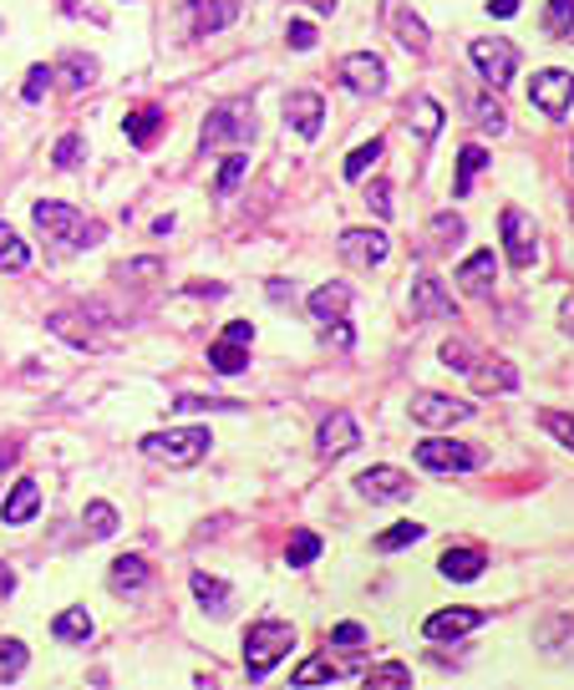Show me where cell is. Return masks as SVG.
Wrapping results in <instances>:
<instances>
[{
    "instance_id": "cell-31",
    "label": "cell",
    "mask_w": 574,
    "mask_h": 690,
    "mask_svg": "<svg viewBox=\"0 0 574 690\" xmlns=\"http://www.w3.org/2000/svg\"><path fill=\"white\" fill-rule=\"evenodd\" d=\"M478 168H488V147L467 143L463 153H457V178H453V193H457V199H467V193H473V172H478Z\"/></svg>"
},
{
    "instance_id": "cell-33",
    "label": "cell",
    "mask_w": 574,
    "mask_h": 690,
    "mask_svg": "<svg viewBox=\"0 0 574 690\" xmlns=\"http://www.w3.org/2000/svg\"><path fill=\"white\" fill-rule=\"evenodd\" d=\"M412 133L422 137V143H432V137L442 133V102L438 97H417L412 102Z\"/></svg>"
},
{
    "instance_id": "cell-16",
    "label": "cell",
    "mask_w": 574,
    "mask_h": 690,
    "mask_svg": "<svg viewBox=\"0 0 574 690\" xmlns=\"http://www.w3.org/2000/svg\"><path fill=\"white\" fill-rule=\"evenodd\" d=\"M467 376H473V386H478V391H488V397H508V391H519V371H514V366H508L504 356H473L467 360Z\"/></svg>"
},
{
    "instance_id": "cell-37",
    "label": "cell",
    "mask_w": 574,
    "mask_h": 690,
    "mask_svg": "<svg viewBox=\"0 0 574 690\" xmlns=\"http://www.w3.org/2000/svg\"><path fill=\"white\" fill-rule=\"evenodd\" d=\"M321 558V538L310 528H300V533H290V544H285V564L290 569H306V564H316Z\"/></svg>"
},
{
    "instance_id": "cell-11",
    "label": "cell",
    "mask_w": 574,
    "mask_h": 690,
    "mask_svg": "<svg viewBox=\"0 0 574 690\" xmlns=\"http://www.w3.org/2000/svg\"><path fill=\"white\" fill-rule=\"evenodd\" d=\"M335 249H341V259H346V265L372 269V265H382V259L391 254V240L382 234V229H341Z\"/></svg>"
},
{
    "instance_id": "cell-43",
    "label": "cell",
    "mask_w": 574,
    "mask_h": 690,
    "mask_svg": "<svg viewBox=\"0 0 574 690\" xmlns=\"http://www.w3.org/2000/svg\"><path fill=\"white\" fill-rule=\"evenodd\" d=\"M544 31L549 36H574V0H549L544 5Z\"/></svg>"
},
{
    "instance_id": "cell-22",
    "label": "cell",
    "mask_w": 574,
    "mask_h": 690,
    "mask_svg": "<svg viewBox=\"0 0 574 690\" xmlns=\"http://www.w3.org/2000/svg\"><path fill=\"white\" fill-rule=\"evenodd\" d=\"M310 320L316 325H335V320H346L351 315V285L346 279H331V285H321V290L306 300Z\"/></svg>"
},
{
    "instance_id": "cell-46",
    "label": "cell",
    "mask_w": 574,
    "mask_h": 690,
    "mask_svg": "<svg viewBox=\"0 0 574 690\" xmlns=\"http://www.w3.org/2000/svg\"><path fill=\"white\" fill-rule=\"evenodd\" d=\"M52 81H56V71H52V67H31V77H26V92H21V97H26V102H41V97H46V87H52Z\"/></svg>"
},
{
    "instance_id": "cell-1",
    "label": "cell",
    "mask_w": 574,
    "mask_h": 690,
    "mask_svg": "<svg viewBox=\"0 0 574 690\" xmlns=\"http://www.w3.org/2000/svg\"><path fill=\"white\" fill-rule=\"evenodd\" d=\"M36 229H41V240H46V254H56V259L108 240V229L92 224V219L81 209H71V203H36Z\"/></svg>"
},
{
    "instance_id": "cell-6",
    "label": "cell",
    "mask_w": 574,
    "mask_h": 690,
    "mask_svg": "<svg viewBox=\"0 0 574 690\" xmlns=\"http://www.w3.org/2000/svg\"><path fill=\"white\" fill-rule=\"evenodd\" d=\"M46 331H52L56 341L77 345V350H108V335L97 331V320L87 315V305H67V310H52V315H46Z\"/></svg>"
},
{
    "instance_id": "cell-45",
    "label": "cell",
    "mask_w": 574,
    "mask_h": 690,
    "mask_svg": "<svg viewBox=\"0 0 574 690\" xmlns=\"http://www.w3.org/2000/svg\"><path fill=\"white\" fill-rule=\"evenodd\" d=\"M539 422H544V432H549V437H554V442H564V447L574 452V416H570V412H544Z\"/></svg>"
},
{
    "instance_id": "cell-50",
    "label": "cell",
    "mask_w": 574,
    "mask_h": 690,
    "mask_svg": "<svg viewBox=\"0 0 574 690\" xmlns=\"http://www.w3.org/2000/svg\"><path fill=\"white\" fill-rule=\"evenodd\" d=\"M325 345H335V350H351V345H356V331H351L346 320H335V325H325Z\"/></svg>"
},
{
    "instance_id": "cell-38",
    "label": "cell",
    "mask_w": 574,
    "mask_h": 690,
    "mask_svg": "<svg viewBox=\"0 0 574 690\" xmlns=\"http://www.w3.org/2000/svg\"><path fill=\"white\" fill-rule=\"evenodd\" d=\"M56 77H62L67 92H81V87H92V81H97V62H92V56H67Z\"/></svg>"
},
{
    "instance_id": "cell-55",
    "label": "cell",
    "mask_w": 574,
    "mask_h": 690,
    "mask_svg": "<svg viewBox=\"0 0 574 690\" xmlns=\"http://www.w3.org/2000/svg\"><path fill=\"white\" fill-rule=\"evenodd\" d=\"M310 5H316V11H335V0H310Z\"/></svg>"
},
{
    "instance_id": "cell-13",
    "label": "cell",
    "mask_w": 574,
    "mask_h": 690,
    "mask_svg": "<svg viewBox=\"0 0 574 690\" xmlns=\"http://www.w3.org/2000/svg\"><path fill=\"white\" fill-rule=\"evenodd\" d=\"M382 15H387V26H391V36L407 46V52H417V56H428V46H432V31H428V21L407 5V0H382Z\"/></svg>"
},
{
    "instance_id": "cell-42",
    "label": "cell",
    "mask_w": 574,
    "mask_h": 690,
    "mask_svg": "<svg viewBox=\"0 0 574 690\" xmlns=\"http://www.w3.org/2000/svg\"><path fill=\"white\" fill-rule=\"evenodd\" d=\"M174 412H244V401H229V397H194V391H184V397H174Z\"/></svg>"
},
{
    "instance_id": "cell-34",
    "label": "cell",
    "mask_w": 574,
    "mask_h": 690,
    "mask_svg": "<svg viewBox=\"0 0 574 690\" xmlns=\"http://www.w3.org/2000/svg\"><path fill=\"white\" fill-rule=\"evenodd\" d=\"M81 533H87V538H112V533H118V508L102 503V498L87 503V513H81Z\"/></svg>"
},
{
    "instance_id": "cell-3",
    "label": "cell",
    "mask_w": 574,
    "mask_h": 690,
    "mask_svg": "<svg viewBox=\"0 0 574 690\" xmlns=\"http://www.w3.org/2000/svg\"><path fill=\"white\" fill-rule=\"evenodd\" d=\"M209 452V426H168V432H147L143 457L168 467H194Z\"/></svg>"
},
{
    "instance_id": "cell-35",
    "label": "cell",
    "mask_w": 574,
    "mask_h": 690,
    "mask_svg": "<svg viewBox=\"0 0 574 690\" xmlns=\"http://www.w3.org/2000/svg\"><path fill=\"white\" fill-rule=\"evenodd\" d=\"M422 533H428V528H422V523H412V518H407V523H391L387 533H376V538H372V548H376V554H397V548L417 544Z\"/></svg>"
},
{
    "instance_id": "cell-36",
    "label": "cell",
    "mask_w": 574,
    "mask_h": 690,
    "mask_svg": "<svg viewBox=\"0 0 574 690\" xmlns=\"http://www.w3.org/2000/svg\"><path fill=\"white\" fill-rule=\"evenodd\" d=\"M26 665H31L26 639H0V686L21 680V670H26Z\"/></svg>"
},
{
    "instance_id": "cell-21",
    "label": "cell",
    "mask_w": 574,
    "mask_h": 690,
    "mask_svg": "<svg viewBox=\"0 0 574 690\" xmlns=\"http://www.w3.org/2000/svg\"><path fill=\"white\" fill-rule=\"evenodd\" d=\"M321 118H325L321 92H295L290 102H285V122L295 127L300 143H316V137H321Z\"/></svg>"
},
{
    "instance_id": "cell-49",
    "label": "cell",
    "mask_w": 574,
    "mask_h": 690,
    "mask_svg": "<svg viewBox=\"0 0 574 690\" xmlns=\"http://www.w3.org/2000/svg\"><path fill=\"white\" fill-rule=\"evenodd\" d=\"M71 163H81V137L67 133L62 143H56V168H71Z\"/></svg>"
},
{
    "instance_id": "cell-17",
    "label": "cell",
    "mask_w": 574,
    "mask_h": 690,
    "mask_svg": "<svg viewBox=\"0 0 574 690\" xmlns=\"http://www.w3.org/2000/svg\"><path fill=\"white\" fill-rule=\"evenodd\" d=\"M412 315H417V320H453V315H457L453 294L442 290L438 275H417V279H412Z\"/></svg>"
},
{
    "instance_id": "cell-52",
    "label": "cell",
    "mask_w": 574,
    "mask_h": 690,
    "mask_svg": "<svg viewBox=\"0 0 574 690\" xmlns=\"http://www.w3.org/2000/svg\"><path fill=\"white\" fill-rule=\"evenodd\" d=\"M372 209H376V219H391V188L387 183H372Z\"/></svg>"
},
{
    "instance_id": "cell-48",
    "label": "cell",
    "mask_w": 574,
    "mask_h": 690,
    "mask_svg": "<svg viewBox=\"0 0 574 690\" xmlns=\"http://www.w3.org/2000/svg\"><path fill=\"white\" fill-rule=\"evenodd\" d=\"M331 639L335 645H346V650H356V645H366V630H361L356 620H346V624H335L331 630Z\"/></svg>"
},
{
    "instance_id": "cell-54",
    "label": "cell",
    "mask_w": 574,
    "mask_h": 690,
    "mask_svg": "<svg viewBox=\"0 0 574 690\" xmlns=\"http://www.w3.org/2000/svg\"><path fill=\"white\" fill-rule=\"evenodd\" d=\"M11 589H15V574L0 564V599H11Z\"/></svg>"
},
{
    "instance_id": "cell-2",
    "label": "cell",
    "mask_w": 574,
    "mask_h": 690,
    "mask_svg": "<svg viewBox=\"0 0 574 690\" xmlns=\"http://www.w3.org/2000/svg\"><path fill=\"white\" fill-rule=\"evenodd\" d=\"M290 650H295V630H290V624H280V620L250 624V635H244V670H250V680H265Z\"/></svg>"
},
{
    "instance_id": "cell-28",
    "label": "cell",
    "mask_w": 574,
    "mask_h": 690,
    "mask_svg": "<svg viewBox=\"0 0 574 690\" xmlns=\"http://www.w3.org/2000/svg\"><path fill=\"white\" fill-rule=\"evenodd\" d=\"M36 508H41L36 478H21L11 488V498H5V508H0V518H5V523H31V518H36Z\"/></svg>"
},
{
    "instance_id": "cell-41",
    "label": "cell",
    "mask_w": 574,
    "mask_h": 690,
    "mask_svg": "<svg viewBox=\"0 0 574 690\" xmlns=\"http://www.w3.org/2000/svg\"><path fill=\"white\" fill-rule=\"evenodd\" d=\"M361 686H366V690H407V686H412V670H407V665H397V660L376 665L372 676H361Z\"/></svg>"
},
{
    "instance_id": "cell-51",
    "label": "cell",
    "mask_w": 574,
    "mask_h": 690,
    "mask_svg": "<svg viewBox=\"0 0 574 690\" xmlns=\"http://www.w3.org/2000/svg\"><path fill=\"white\" fill-rule=\"evenodd\" d=\"M290 46L295 52H310L316 46V26L310 21H290Z\"/></svg>"
},
{
    "instance_id": "cell-19",
    "label": "cell",
    "mask_w": 574,
    "mask_h": 690,
    "mask_svg": "<svg viewBox=\"0 0 574 690\" xmlns=\"http://www.w3.org/2000/svg\"><path fill=\"white\" fill-rule=\"evenodd\" d=\"M356 492L361 498H372V503H397L412 492V478L401 472V467H372V472H361L356 478Z\"/></svg>"
},
{
    "instance_id": "cell-47",
    "label": "cell",
    "mask_w": 574,
    "mask_h": 690,
    "mask_svg": "<svg viewBox=\"0 0 574 690\" xmlns=\"http://www.w3.org/2000/svg\"><path fill=\"white\" fill-rule=\"evenodd\" d=\"M432 234H438L442 244H457L463 240V219H457V213H438V219H432Z\"/></svg>"
},
{
    "instance_id": "cell-8",
    "label": "cell",
    "mask_w": 574,
    "mask_h": 690,
    "mask_svg": "<svg viewBox=\"0 0 574 690\" xmlns=\"http://www.w3.org/2000/svg\"><path fill=\"white\" fill-rule=\"evenodd\" d=\"M250 345H254V325H250V320H229L224 335L209 345V366H214L219 376H240L244 366H250Z\"/></svg>"
},
{
    "instance_id": "cell-27",
    "label": "cell",
    "mask_w": 574,
    "mask_h": 690,
    "mask_svg": "<svg viewBox=\"0 0 574 690\" xmlns=\"http://www.w3.org/2000/svg\"><path fill=\"white\" fill-rule=\"evenodd\" d=\"M158 127H163V107L158 102H143L137 112H128V122H122V133H128V143L133 147H153Z\"/></svg>"
},
{
    "instance_id": "cell-25",
    "label": "cell",
    "mask_w": 574,
    "mask_h": 690,
    "mask_svg": "<svg viewBox=\"0 0 574 690\" xmlns=\"http://www.w3.org/2000/svg\"><path fill=\"white\" fill-rule=\"evenodd\" d=\"M467 112H473V122H478L488 137H504L508 133V112H504V102H498L494 87H488V92H478V97H467Z\"/></svg>"
},
{
    "instance_id": "cell-5",
    "label": "cell",
    "mask_w": 574,
    "mask_h": 690,
    "mask_svg": "<svg viewBox=\"0 0 574 690\" xmlns=\"http://www.w3.org/2000/svg\"><path fill=\"white\" fill-rule=\"evenodd\" d=\"M467 56H473L478 77L488 81L494 92H504L508 81H514V71H519V52H514V41H504V36H478L467 46Z\"/></svg>"
},
{
    "instance_id": "cell-24",
    "label": "cell",
    "mask_w": 574,
    "mask_h": 690,
    "mask_svg": "<svg viewBox=\"0 0 574 690\" xmlns=\"http://www.w3.org/2000/svg\"><path fill=\"white\" fill-rule=\"evenodd\" d=\"M442 579H457V585H467V579H478L483 569H488V554L483 548H448V554L438 558Z\"/></svg>"
},
{
    "instance_id": "cell-32",
    "label": "cell",
    "mask_w": 574,
    "mask_h": 690,
    "mask_svg": "<svg viewBox=\"0 0 574 690\" xmlns=\"http://www.w3.org/2000/svg\"><path fill=\"white\" fill-rule=\"evenodd\" d=\"M26 265H31L26 240H21L11 224H0V269H5V275H21Z\"/></svg>"
},
{
    "instance_id": "cell-15",
    "label": "cell",
    "mask_w": 574,
    "mask_h": 690,
    "mask_svg": "<svg viewBox=\"0 0 574 690\" xmlns=\"http://www.w3.org/2000/svg\"><path fill=\"white\" fill-rule=\"evenodd\" d=\"M316 447H321V457H346V452H356L361 447V426H356V416L351 412H331L321 422V432H316Z\"/></svg>"
},
{
    "instance_id": "cell-53",
    "label": "cell",
    "mask_w": 574,
    "mask_h": 690,
    "mask_svg": "<svg viewBox=\"0 0 574 690\" xmlns=\"http://www.w3.org/2000/svg\"><path fill=\"white\" fill-rule=\"evenodd\" d=\"M488 11H494V15H514V11H519V0H488Z\"/></svg>"
},
{
    "instance_id": "cell-23",
    "label": "cell",
    "mask_w": 574,
    "mask_h": 690,
    "mask_svg": "<svg viewBox=\"0 0 574 690\" xmlns=\"http://www.w3.org/2000/svg\"><path fill=\"white\" fill-rule=\"evenodd\" d=\"M457 285H463L473 300H494V249L467 254L463 265H457Z\"/></svg>"
},
{
    "instance_id": "cell-30",
    "label": "cell",
    "mask_w": 574,
    "mask_h": 690,
    "mask_svg": "<svg viewBox=\"0 0 574 690\" xmlns=\"http://www.w3.org/2000/svg\"><path fill=\"white\" fill-rule=\"evenodd\" d=\"M194 594H199V604L214 614V620H224L229 604H234V599H229V585H224V579H209V574H194Z\"/></svg>"
},
{
    "instance_id": "cell-9",
    "label": "cell",
    "mask_w": 574,
    "mask_h": 690,
    "mask_svg": "<svg viewBox=\"0 0 574 690\" xmlns=\"http://www.w3.org/2000/svg\"><path fill=\"white\" fill-rule=\"evenodd\" d=\"M498 234H504V254L514 269H529L539 254V234H534V219L523 209H504V219H498Z\"/></svg>"
},
{
    "instance_id": "cell-14",
    "label": "cell",
    "mask_w": 574,
    "mask_h": 690,
    "mask_svg": "<svg viewBox=\"0 0 574 690\" xmlns=\"http://www.w3.org/2000/svg\"><path fill=\"white\" fill-rule=\"evenodd\" d=\"M473 407L457 397H438V391H417L412 397V422L417 426H453V422H467Z\"/></svg>"
},
{
    "instance_id": "cell-18",
    "label": "cell",
    "mask_w": 574,
    "mask_h": 690,
    "mask_svg": "<svg viewBox=\"0 0 574 690\" xmlns=\"http://www.w3.org/2000/svg\"><path fill=\"white\" fill-rule=\"evenodd\" d=\"M478 624H483V610L457 604V610H438V614H432V620L422 624V635H428L432 645H448V639H467Z\"/></svg>"
},
{
    "instance_id": "cell-29",
    "label": "cell",
    "mask_w": 574,
    "mask_h": 690,
    "mask_svg": "<svg viewBox=\"0 0 574 690\" xmlns=\"http://www.w3.org/2000/svg\"><path fill=\"white\" fill-rule=\"evenodd\" d=\"M147 579H153V569H147V558H137V554H122V558H112V569H108V585L118 589V594H128V589H143Z\"/></svg>"
},
{
    "instance_id": "cell-40",
    "label": "cell",
    "mask_w": 574,
    "mask_h": 690,
    "mask_svg": "<svg viewBox=\"0 0 574 690\" xmlns=\"http://www.w3.org/2000/svg\"><path fill=\"white\" fill-rule=\"evenodd\" d=\"M335 680H341V670H335V665L325 660V655H316V660H306L300 670H295V676H290V686H300V690H306V686H335Z\"/></svg>"
},
{
    "instance_id": "cell-44",
    "label": "cell",
    "mask_w": 574,
    "mask_h": 690,
    "mask_svg": "<svg viewBox=\"0 0 574 690\" xmlns=\"http://www.w3.org/2000/svg\"><path fill=\"white\" fill-rule=\"evenodd\" d=\"M382 153H387V143H382V137H372V143H361L356 153H351V158H346V168H341V172H346L351 183H356V178H361L366 168H372V163H382Z\"/></svg>"
},
{
    "instance_id": "cell-7",
    "label": "cell",
    "mask_w": 574,
    "mask_h": 690,
    "mask_svg": "<svg viewBox=\"0 0 574 690\" xmlns=\"http://www.w3.org/2000/svg\"><path fill=\"white\" fill-rule=\"evenodd\" d=\"M529 102L544 112V118H570V107H574V71H560V67H549V71H534V81H529Z\"/></svg>"
},
{
    "instance_id": "cell-10",
    "label": "cell",
    "mask_w": 574,
    "mask_h": 690,
    "mask_svg": "<svg viewBox=\"0 0 574 690\" xmlns=\"http://www.w3.org/2000/svg\"><path fill=\"white\" fill-rule=\"evenodd\" d=\"M417 467H428V472H473V447H463V442L453 437H428V442H417Z\"/></svg>"
},
{
    "instance_id": "cell-20",
    "label": "cell",
    "mask_w": 574,
    "mask_h": 690,
    "mask_svg": "<svg viewBox=\"0 0 574 690\" xmlns=\"http://www.w3.org/2000/svg\"><path fill=\"white\" fill-rule=\"evenodd\" d=\"M184 11L194 36H214V31H224L240 15V0H184Z\"/></svg>"
},
{
    "instance_id": "cell-26",
    "label": "cell",
    "mask_w": 574,
    "mask_h": 690,
    "mask_svg": "<svg viewBox=\"0 0 574 690\" xmlns=\"http://www.w3.org/2000/svg\"><path fill=\"white\" fill-rule=\"evenodd\" d=\"M92 614H87V604H71V610H62L52 620V635L62 639V645H87V639H92Z\"/></svg>"
},
{
    "instance_id": "cell-39",
    "label": "cell",
    "mask_w": 574,
    "mask_h": 690,
    "mask_svg": "<svg viewBox=\"0 0 574 690\" xmlns=\"http://www.w3.org/2000/svg\"><path fill=\"white\" fill-rule=\"evenodd\" d=\"M244 172H250V158H244V153H229V158L219 163V178H214V193H219V199H229V193H240Z\"/></svg>"
},
{
    "instance_id": "cell-12",
    "label": "cell",
    "mask_w": 574,
    "mask_h": 690,
    "mask_svg": "<svg viewBox=\"0 0 574 690\" xmlns=\"http://www.w3.org/2000/svg\"><path fill=\"white\" fill-rule=\"evenodd\" d=\"M341 81H346L356 97H382L387 92V62L376 52H351L341 62Z\"/></svg>"
},
{
    "instance_id": "cell-4",
    "label": "cell",
    "mask_w": 574,
    "mask_h": 690,
    "mask_svg": "<svg viewBox=\"0 0 574 690\" xmlns=\"http://www.w3.org/2000/svg\"><path fill=\"white\" fill-rule=\"evenodd\" d=\"M254 143V107L250 102H219L203 118V153L209 147H244Z\"/></svg>"
}]
</instances>
